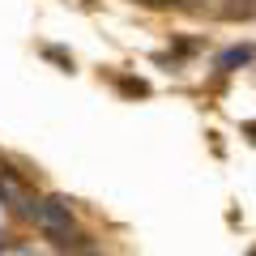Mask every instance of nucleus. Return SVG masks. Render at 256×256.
<instances>
[{"mask_svg":"<svg viewBox=\"0 0 256 256\" xmlns=\"http://www.w3.org/2000/svg\"><path fill=\"white\" fill-rule=\"evenodd\" d=\"M34 222L38 230H43L47 239H56V244H82V235H77V222H73V210L64 201H56V196H47V201H34Z\"/></svg>","mask_w":256,"mask_h":256,"instance_id":"1","label":"nucleus"},{"mask_svg":"<svg viewBox=\"0 0 256 256\" xmlns=\"http://www.w3.org/2000/svg\"><path fill=\"white\" fill-rule=\"evenodd\" d=\"M252 60V47H230V52H222V68H235V64H248Z\"/></svg>","mask_w":256,"mask_h":256,"instance_id":"2","label":"nucleus"},{"mask_svg":"<svg viewBox=\"0 0 256 256\" xmlns=\"http://www.w3.org/2000/svg\"><path fill=\"white\" fill-rule=\"evenodd\" d=\"M120 90H124V94H146V82H132V77H120Z\"/></svg>","mask_w":256,"mask_h":256,"instance_id":"3","label":"nucleus"},{"mask_svg":"<svg viewBox=\"0 0 256 256\" xmlns=\"http://www.w3.org/2000/svg\"><path fill=\"white\" fill-rule=\"evenodd\" d=\"M244 132H248V137H252V141H256V124H248V128H244Z\"/></svg>","mask_w":256,"mask_h":256,"instance_id":"4","label":"nucleus"},{"mask_svg":"<svg viewBox=\"0 0 256 256\" xmlns=\"http://www.w3.org/2000/svg\"><path fill=\"white\" fill-rule=\"evenodd\" d=\"M252 256H256V248H252Z\"/></svg>","mask_w":256,"mask_h":256,"instance_id":"5","label":"nucleus"}]
</instances>
